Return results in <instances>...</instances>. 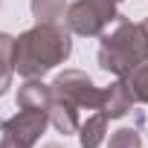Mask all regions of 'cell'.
I'll list each match as a JSON object with an SVG mask.
<instances>
[{
  "label": "cell",
  "mask_w": 148,
  "mask_h": 148,
  "mask_svg": "<svg viewBox=\"0 0 148 148\" xmlns=\"http://www.w3.org/2000/svg\"><path fill=\"white\" fill-rule=\"evenodd\" d=\"M73 52V38L64 23H35L12 41V70L23 79H41Z\"/></svg>",
  "instance_id": "obj_1"
},
{
  "label": "cell",
  "mask_w": 148,
  "mask_h": 148,
  "mask_svg": "<svg viewBox=\"0 0 148 148\" xmlns=\"http://www.w3.org/2000/svg\"><path fill=\"white\" fill-rule=\"evenodd\" d=\"M116 26L110 32H102V47H99V67L113 76H128L139 64L148 61V35L142 23H131L122 15L113 21Z\"/></svg>",
  "instance_id": "obj_2"
},
{
  "label": "cell",
  "mask_w": 148,
  "mask_h": 148,
  "mask_svg": "<svg viewBox=\"0 0 148 148\" xmlns=\"http://www.w3.org/2000/svg\"><path fill=\"white\" fill-rule=\"evenodd\" d=\"M119 3L122 0H76L64 12V26L84 38H99L108 29V23L119 18Z\"/></svg>",
  "instance_id": "obj_3"
},
{
  "label": "cell",
  "mask_w": 148,
  "mask_h": 148,
  "mask_svg": "<svg viewBox=\"0 0 148 148\" xmlns=\"http://www.w3.org/2000/svg\"><path fill=\"white\" fill-rule=\"evenodd\" d=\"M49 90H52V96L70 102L73 108H79V110H99V105H102V90L82 70H64V73H58L55 82L49 84Z\"/></svg>",
  "instance_id": "obj_4"
},
{
  "label": "cell",
  "mask_w": 148,
  "mask_h": 148,
  "mask_svg": "<svg viewBox=\"0 0 148 148\" xmlns=\"http://www.w3.org/2000/svg\"><path fill=\"white\" fill-rule=\"evenodd\" d=\"M47 125H49V113H47V110L21 108L12 119H3V122H0V134L9 136V139H15V142L23 145V148H32V145L41 139V134L47 131Z\"/></svg>",
  "instance_id": "obj_5"
},
{
  "label": "cell",
  "mask_w": 148,
  "mask_h": 148,
  "mask_svg": "<svg viewBox=\"0 0 148 148\" xmlns=\"http://www.w3.org/2000/svg\"><path fill=\"white\" fill-rule=\"evenodd\" d=\"M99 110L108 116V119H122L125 113L134 110V93L131 87L125 84V79H116L108 90H102V105Z\"/></svg>",
  "instance_id": "obj_6"
},
{
  "label": "cell",
  "mask_w": 148,
  "mask_h": 148,
  "mask_svg": "<svg viewBox=\"0 0 148 148\" xmlns=\"http://www.w3.org/2000/svg\"><path fill=\"white\" fill-rule=\"evenodd\" d=\"M49 122L55 125V131H61L64 136L67 134H76L79 131V125H82V110L79 108H73L70 102H64V99H58V96H52V102H49Z\"/></svg>",
  "instance_id": "obj_7"
},
{
  "label": "cell",
  "mask_w": 148,
  "mask_h": 148,
  "mask_svg": "<svg viewBox=\"0 0 148 148\" xmlns=\"http://www.w3.org/2000/svg\"><path fill=\"white\" fill-rule=\"evenodd\" d=\"M49 102H52V90H49V84H44L41 79H26V84L18 90V108L49 110Z\"/></svg>",
  "instance_id": "obj_8"
},
{
  "label": "cell",
  "mask_w": 148,
  "mask_h": 148,
  "mask_svg": "<svg viewBox=\"0 0 148 148\" xmlns=\"http://www.w3.org/2000/svg\"><path fill=\"white\" fill-rule=\"evenodd\" d=\"M79 142H82V148H99L102 142H105V134H108V116L105 113H93V116H87L82 125H79Z\"/></svg>",
  "instance_id": "obj_9"
},
{
  "label": "cell",
  "mask_w": 148,
  "mask_h": 148,
  "mask_svg": "<svg viewBox=\"0 0 148 148\" xmlns=\"http://www.w3.org/2000/svg\"><path fill=\"white\" fill-rule=\"evenodd\" d=\"M32 18L35 23H64L67 0H32Z\"/></svg>",
  "instance_id": "obj_10"
},
{
  "label": "cell",
  "mask_w": 148,
  "mask_h": 148,
  "mask_svg": "<svg viewBox=\"0 0 148 148\" xmlns=\"http://www.w3.org/2000/svg\"><path fill=\"white\" fill-rule=\"evenodd\" d=\"M12 35L0 32V96L12 87Z\"/></svg>",
  "instance_id": "obj_11"
},
{
  "label": "cell",
  "mask_w": 148,
  "mask_h": 148,
  "mask_svg": "<svg viewBox=\"0 0 148 148\" xmlns=\"http://www.w3.org/2000/svg\"><path fill=\"white\" fill-rule=\"evenodd\" d=\"M122 79H125V84L131 87L134 102L148 105V61H145V64H139V67H134L128 76H122Z\"/></svg>",
  "instance_id": "obj_12"
},
{
  "label": "cell",
  "mask_w": 148,
  "mask_h": 148,
  "mask_svg": "<svg viewBox=\"0 0 148 148\" xmlns=\"http://www.w3.org/2000/svg\"><path fill=\"white\" fill-rule=\"evenodd\" d=\"M108 148H142L139 131L136 128H119V131H113L110 139H108Z\"/></svg>",
  "instance_id": "obj_13"
},
{
  "label": "cell",
  "mask_w": 148,
  "mask_h": 148,
  "mask_svg": "<svg viewBox=\"0 0 148 148\" xmlns=\"http://www.w3.org/2000/svg\"><path fill=\"white\" fill-rule=\"evenodd\" d=\"M0 148H23V145H18L15 139H9V136H3V139H0Z\"/></svg>",
  "instance_id": "obj_14"
},
{
  "label": "cell",
  "mask_w": 148,
  "mask_h": 148,
  "mask_svg": "<svg viewBox=\"0 0 148 148\" xmlns=\"http://www.w3.org/2000/svg\"><path fill=\"white\" fill-rule=\"evenodd\" d=\"M44 148H64V145H58V142H47Z\"/></svg>",
  "instance_id": "obj_15"
},
{
  "label": "cell",
  "mask_w": 148,
  "mask_h": 148,
  "mask_svg": "<svg viewBox=\"0 0 148 148\" xmlns=\"http://www.w3.org/2000/svg\"><path fill=\"white\" fill-rule=\"evenodd\" d=\"M142 29H145V35H148V18H145V21H142Z\"/></svg>",
  "instance_id": "obj_16"
}]
</instances>
